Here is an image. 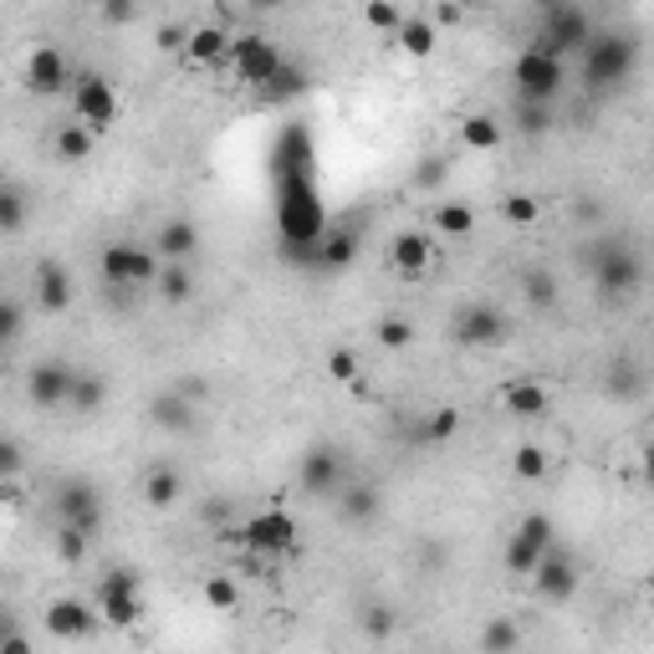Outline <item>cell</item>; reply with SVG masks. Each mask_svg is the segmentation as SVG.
Instances as JSON below:
<instances>
[{
    "label": "cell",
    "mask_w": 654,
    "mask_h": 654,
    "mask_svg": "<svg viewBox=\"0 0 654 654\" xmlns=\"http://www.w3.org/2000/svg\"><path fill=\"white\" fill-rule=\"evenodd\" d=\"M501 215L511 225H537V215H542V200H537V194H506Z\"/></svg>",
    "instance_id": "44"
},
{
    "label": "cell",
    "mask_w": 654,
    "mask_h": 654,
    "mask_svg": "<svg viewBox=\"0 0 654 654\" xmlns=\"http://www.w3.org/2000/svg\"><path fill=\"white\" fill-rule=\"evenodd\" d=\"M42 624L52 640L77 644V640H92V634L103 629V613H98V604H82V598H52L42 613Z\"/></svg>",
    "instance_id": "11"
},
{
    "label": "cell",
    "mask_w": 654,
    "mask_h": 654,
    "mask_svg": "<svg viewBox=\"0 0 654 654\" xmlns=\"http://www.w3.org/2000/svg\"><path fill=\"white\" fill-rule=\"evenodd\" d=\"M138 496H144V506H154V511H169V506L184 496V476H179L174 465H149L144 481H138Z\"/></svg>",
    "instance_id": "21"
},
{
    "label": "cell",
    "mask_w": 654,
    "mask_h": 654,
    "mask_svg": "<svg viewBox=\"0 0 654 654\" xmlns=\"http://www.w3.org/2000/svg\"><path fill=\"white\" fill-rule=\"evenodd\" d=\"M511 476L517 481H548V450L542 446H532V440H527V446H517L511 450Z\"/></svg>",
    "instance_id": "36"
},
{
    "label": "cell",
    "mask_w": 654,
    "mask_h": 654,
    "mask_svg": "<svg viewBox=\"0 0 654 654\" xmlns=\"http://www.w3.org/2000/svg\"><path fill=\"white\" fill-rule=\"evenodd\" d=\"M297 481L307 496H332L338 501L342 490V450L338 446H307L297 465Z\"/></svg>",
    "instance_id": "13"
},
{
    "label": "cell",
    "mask_w": 654,
    "mask_h": 654,
    "mask_svg": "<svg viewBox=\"0 0 654 654\" xmlns=\"http://www.w3.org/2000/svg\"><path fill=\"white\" fill-rule=\"evenodd\" d=\"M588 261H594V286H598V297L604 302H624V297L640 292L644 267L624 240H598V251L588 256Z\"/></svg>",
    "instance_id": "3"
},
{
    "label": "cell",
    "mask_w": 654,
    "mask_h": 654,
    "mask_svg": "<svg viewBox=\"0 0 654 654\" xmlns=\"http://www.w3.org/2000/svg\"><path fill=\"white\" fill-rule=\"evenodd\" d=\"M501 123L490 119V113H465L461 119V144L471 154H490V149H501Z\"/></svg>",
    "instance_id": "28"
},
{
    "label": "cell",
    "mask_w": 654,
    "mask_h": 654,
    "mask_svg": "<svg viewBox=\"0 0 654 654\" xmlns=\"http://www.w3.org/2000/svg\"><path fill=\"white\" fill-rule=\"evenodd\" d=\"M230 42H236V36L210 21V26H194L190 52H184V57H190L194 67H221V61H230Z\"/></svg>",
    "instance_id": "23"
},
{
    "label": "cell",
    "mask_w": 654,
    "mask_h": 654,
    "mask_svg": "<svg viewBox=\"0 0 654 654\" xmlns=\"http://www.w3.org/2000/svg\"><path fill=\"white\" fill-rule=\"evenodd\" d=\"M358 373H363V363H358L353 348H327V379H338V384H358Z\"/></svg>",
    "instance_id": "43"
},
{
    "label": "cell",
    "mask_w": 654,
    "mask_h": 654,
    "mask_svg": "<svg viewBox=\"0 0 654 654\" xmlns=\"http://www.w3.org/2000/svg\"><path fill=\"white\" fill-rule=\"evenodd\" d=\"M404 21H409V15H404L399 5H388V0H369V5H363V26H373V31H394V36H399Z\"/></svg>",
    "instance_id": "41"
},
{
    "label": "cell",
    "mask_w": 654,
    "mask_h": 654,
    "mask_svg": "<svg viewBox=\"0 0 654 654\" xmlns=\"http://www.w3.org/2000/svg\"><path fill=\"white\" fill-rule=\"evenodd\" d=\"M594 15L583 11V5H548L542 11V36H537V46L542 52H552V57H573V52H588V42H594Z\"/></svg>",
    "instance_id": "5"
},
{
    "label": "cell",
    "mask_w": 654,
    "mask_h": 654,
    "mask_svg": "<svg viewBox=\"0 0 654 654\" xmlns=\"http://www.w3.org/2000/svg\"><path fill=\"white\" fill-rule=\"evenodd\" d=\"M0 471H5V481H15V471H21V446H0Z\"/></svg>",
    "instance_id": "53"
},
{
    "label": "cell",
    "mask_w": 654,
    "mask_h": 654,
    "mask_svg": "<svg viewBox=\"0 0 654 654\" xmlns=\"http://www.w3.org/2000/svg\"><path fill=\"white\" fill-rule=\"evenodd\" d=\"M154 251H159V261L190 267V256L200 251V230H194V221H164L159 236H154Z\"/></svg>",
    "instance_id": "20"
},
{
    "label": "cell",
    "mask_w": 654,
    "mask_h": 654,
    "mask_svg": "<svg viewBox=\"0 0 654 654\" xmlns=\"http://www.w3.org/2000/svg\"><path fill=\"white\" fill-rule=\"evenodd\" d=\"M72 119L82 123V128H92V134H108V128H113V119H119V92H113V82H108L103 72H82L72 82Z\"/></svg>",
    "instance_id": "10"
},
{
    "label": "cell",
    "mask_w": 654,
    "mask_h": 654,
    "mask_svg": "<svg viewBox=\"0 0 654 654\" xmlns=\"http://www.w3.org/2000/svg\"><path fill=\"white\" fill-rule=\"evenodd\" d=\"M353 256H358V230L353 225H327L323 240L313 246V261L317 267H327V271H342Z\"/></svg>",
    "instance_id": "22"
},
{
    "label": "cell",
    "mask_w": 654,
    "mask_h": 654,
    "mask_svg": "<svg viewBox=\"0 0 654 654\" xmlns=\"http://www.w3.org/2000/svg\"><path fill=\"white\" fill-rule=\"evenodd\" d=\"M98 613H103L108 629H134L144 619V604H138V573L134 567H113L103 583H98Z\"/></svg>",
    "instance_id": "9"
},
{
    "label": "cell",
    "mask_w": 654,
    "mask_h": 654,
    "mask_svg": "<svg viewBox=\"0 0 654 654\" xmlns=\"http://www.w3.org/2000/svg\"><path fill=\"white\" fill-rule=\"evenodd\" d=\"M88 548H92L88 532H77V527H57V557H61V563H82Z\"/></svg>",
    "instance_id": "45"
},
{
    "label": "cell",
    "mask_w": 654,
    "mask_h": 654,
    "mask_svg": "<svg viewBox=\"0 0 654 654\" xmlns=\"http://www.w3.org/2000/svg\"><path fill=\"white\" fill-rule=\"evenodd\" d=\"M36 302H42V313H67L72 307V277L61 261H36Z\"/></svg>",
    "instance_id": "19"
},
{
    "label": "cell",
    "mask_w": 654,
    "mask_h": 654,
    "mask_svg": "<svg viewBox=\"0 0 654 654\" xmlns=\"http://www.w3.org/2000/svg\"><path fill=\"white\" fill-rule=\"evenodd\" d=\"M230 67H236V82H246V88H271L286 61L277 52V42H267L261 31H240L230 42Z\"/></svg>",
    "instance_id": "7"
},
{
    "label": "cell",
    "mask_w": 654,
    "mask_h": 654,
    "mask_svg": "<svg viewBox=\"0 0 654 654\" xmlns=\"http://www.w3.org/2000/svg\"><path fill=\"white\" fill-rule=\"evenodd\" d=\"M455 430H461V409L440 404V409H430V415H425V425H419V440H425V446H446V440H455Z\"/></svg>",
    "instance_id": "34"
},
{
    "label": "cell",
    "mask_w": 654,
    "mask_h": 654,
    "mask_svg": "<svg viewBox=\"0 0 654 654\" xmlns=\"http://www.w3.org/2000/svg\"><path fill=\"white\" fill-rule=\"evenodd\" d=\"M21 225H26V194L15 190V184H5V190H0V230L15 236Z\"/></svg>",
    "instance_id": "42"
},
{
    "label": "cell",
    "mask_w": 654,
    "mask_h": 654,
    "mask_svg": "<svg viewBox=\"0 0 654 654\" xmlns=\"http://www.w3.org/2000/svg\"><path fill=\"white\" fill-rule=\"evenodd\" d=\"M446 557H450V552H446V542H425V567H430V573H435V567H440V563H446Z\"/></svg>",
    "instance_id": "55"
},
{
    "label": "cell",
    "mask_w": 654,
    "mask_h": 654,
    "mask_svg": "<svg viewBox=\"0 0 654 654\" xmlns=\"http://www.w3.org/2000/svg\"><path fill=\"white\" fill-rule=\"evenodd\" d=\"M0 654H36V650H31V640L21 634V629H5V640H0Z\"/></svg>",
    "instance_id": "52"
},
{
    "label": "cell",
    "mask_w": 654,
    "mask_h": 654,
    "mask_svg": "<svg viewBox=\"0 0 654 654\" xmlns=\"http://www.w3.org/2000/svg\"><path fill=\"white\" fill-rule=\"evenodd\" d=\"M26 82L31 92H42V98H57V92H67V82H77L72 67H67V57H61L57 46H36L26 61Z\"/></svg>",
    "instance_id": "17"
},
{
    "label": "cell",
    "mask_w": 654,
    "mask_h": 654,
    "mask_svg": "<svg viewBox=\"0 0 654 654\" xmlns=\"http://www.w3.org/2000/svg\"><path fill=\"white\" fill-rule=\"evenodd\" d=\"M461 21H465V11H461V5H450V0H440V5L430 11V26L435 31H440V26H461Z\"/></svg>",
    "instance_id": "49"
},
{
    "label": "cell",
    "mask_w": 654,
    "mask_h": 654,
    "mask_svg": "<svg viewBox=\"0 0 654 654\" xmlns=\"http://www.w3.org/2000/svg\"><path fill=\"white\" fill-rule=\"evenodd\" d=\"M225 542H240L251 557H282L297 542V521L292 511H256L240 527H225Z\"/></svg>",
    "instance_id": "4"
},
{
    "label": "cell",
    "mask_w": 654,
    "mask_h": 654,
    "mask_svg": "<svg viewBox=\"0 0 654 654\" xmlns=\"http://www.w3.org/2000/svg\"><path fill=\"white\" fill-rule=\"evenodd\" d=\"M200 594H205V609H215V613H236V604H240V588L230 573H210Z\"/></svg>",
    "instance_id": "37"
},
{
    "label": "cell",
    "mask_w": 654,
    "mask_h": 654,
    "mask_svg": "<svg viewBox=\"0 0 654 654\" xmlns=\"http://www.w3.org/2000/svg\"><path fill=\"white\" fill-rule=\"evenodd\" d=\"M548 548H552V517L548 511L521 517L511 542H506V573H511V578H532L537 567H542V557H548Z\"/></svg>",
    "instance_id": "8"
},
{
    "label": "cell",
    "mask_w": 654,
    "mask_h": 654,
    "mask_svg": "<svg viewBox=\"0 0 654 654\" xmlns=\"http://www.w3.org/2000/svg\"><path fill=\"white\" fill-rule=\"evenodd\" d=\"M388 261H394L399 277L419 282V277L430 271V261H435V240L425 236V230H399V236L388 240Z\"/></svg>",
    "instance_id": "18"
},
{
    "label": "cell",
    "mask_w": 654,
    "mask_h": 654,
    "mask_svg": "<svg viewBox=\"0 0 654 654\" xmlns=\"http://www.w3.org/2000/svg\"><path fill=\"white\" fill-rule=\"evenodd\" d=\"M77 409V415H98L108 404V384L98 379V373H77V384H72V399H67Z\"/></svg>",
    "instance_id": "35"
},
{
    "label": "cell",
    "mask_w": 654,
    "mask_h": 654,
    "mask_svg": "<svg viewBox=\"0 0 654 654\" xmlns=\"http://www.w3.org/2000/svg\"><path fill=\"white\" fill-rule=\"evenodd\" d=\"M435 42H440V31L430 26V15H409L404 21V31H399V46L409 52L415 61H425V57H435Z\"/></svg>",
    "instance_id": "32"
},
{
    "label": "cell",
    "mask_w": 654,
    "mask_h": 654,
    "mask_svg": "<svg viewBox=\"0 0 654 654\" xmlns=\"http://www.w3.org/2000/svg\"><path fill=\"white\" fill-rule=\"evenodd\" d=\"M634 42L629 36H619V31H609V36H594L588 42V52H583V88L588 92H609L619 88V82H629V72H634Z\"/></svg>",
    "instance_id": "2"
},
{
    "label": "cell",
    "mask_w": 654,
    "mask_h": 654,
    "mask_svg": "<svg viewBox=\"0 0 654 654\" xmlns=\"http://www.w3.org/2000/svg\"><path fill=\"white\" fill-rule=\"evenodd\" d=\"M644 476L654 481V440H650V446H644Z\"/></svg>",
    "instance_id": "57"
},
{
    "label": "cell",
    "mask_w": 654,
    "mask_h": 654,
    "mask_svg": "<svg viewBox=\"0 0 654 654\" xmlns=\"http://www.w3.org/2000/svg\"><path fill=\"white\" fill-rule=\"evenodd\" d=\"M98 271H103L108 286H159V251L149 246H128V240H113L98 251Z\"/></svg>",
    "instance_id": "6"
},
{
    "label": "cell",
    "mask_w": 654,
    "mask_h": 654,
    "mask_svg": "<svg viewBox=\"0 0 654 654\" xmlns=\"http://www.w3.org/2000/svg\"><path fill=\"white\" fill-rule=\"evenodd\" d=\"M379 486H363V481H353V486H342L338 490V511L342 521H358V527H369L373 517H379Z\"/></svg>",
    "instance_id": "27"
},
{
    "label": "cell",
    "mask_w": 654,
    "mask_h": 654,
    "mask_svg": "<svg viewBox=\"0 0 654 654\" xmlns=\"http://www.w3.org/2000/svg\"><path fill=\"white\" fill-rule=\"evenodd\" d=\"M511 82H517V103H537L548 108L557 92H563L567 82V61L552 57V52H542V46H527L517 61H511Z\"/></svg>",
    "instance_id": "1"
},
{
    "label": "cell",
    "mask_w": 654,
    "mask_h": 654,
    "mask_svg": "<svg viewBox=\"0 0 654 654\" xmlns=\"http://www.w3.org/2000/svg\"><path fill=\"white\" fill-rule=\"evenodd\" d=\"M205 517H210V521H215V527H221V532H225V517H230V501H210V506H205Z\"/></svg>",
    "instance_id": "56"
},
{
    "label": "cell",
    "mask_w": 654,
    "mask_h": 654,
    "mask_svg": "<svg viewBox=\"0 0 654 654\" xmlns=\"http://www.w3.org/2000/svg\"><path fill=\"white\" fill-rule=\"evenodd\" d=\"M0 338H5V342L21 338V302H15V297L0 302Z\"/></svg>",
    "instance_id": "48"
},
{
    "label": "cell",
    "mask_w": 654,
    "mask_h": 654,
    "mask_svg": "<svg viewBox=\"0 0 654 654\" xmlns=\"http://www.w3.org/2000/svg\"><path fill=\"white\" fill-rule=\"evenodd\" d=\"M373 338H379V348H388V353H404V348L415 342V323H409V317H399V313H388V317H379Z\"/></svg>",
    "instance_id": "38"
},
{
    "label": "cell",
    "mask_w": 654,
    "mask_h": 654,
    "mask_svg": "<svg viewBox=\"0 0 654 654\" xmlns=\"http://www.w3.org/2000/svg\"><path fill=\"white\" fill-rule=\"evenodd\" d=\"M103 21H113V26H128V21H138V5H103Z\"/></svg>",
    "instance_id": "54"
},
{
    "label": "cell",
    "mask_w": 654,
    "mask_h": 654,
    "mask_svg": "<svg viewBox=\"0 0 654 654\" xmlns=\"http://www.w3.org/2000/svg\"><path fill=\"white\" fill-rule=\"evenodd\" d=\"M297 88H302V72H297V67H282V77H277L267 92H271V98H292Z\"/></svg>",
    "instance_id": "50"
},
{
    "label": "cell",
    "mask_w": 654,
    "mask_h": 654,
    "mask_svg": "<svg viewBox=\"0 0 654 654\" xmlns=\"http://www.w3.org/2000/svg\"><path fill=\"white\" fill-rule=\"evenodd\" d=\"M517 644H521V629H517V619H506V613H496V619L481 629V650L486 654H517Z\"/></svg>",
    "instance_id": "33"
},
{
    "label": "cell",
    "mask_w": 654,
    "mask_h": 654,
    "mask_svg": "<svg viewBox=\"0 0 654 654\" xmlns=\"http://www.w3.org/2000/svg\"><path fill=\"white\" fill-rule=\"evenodd\" d=\"M190 36H194V26H179V21H169V26H159V52H169V57H184V52H190Z\"/></svg>",
    "instance_id": "46"
},
{
    "label": "cell",
    "mask_w": 654,
    "mask_h": 654,
    "mask_svg": "<svg viewBox=\"0 0 654 654\" xmlns=\"http://www.w3.org/2000/svg\"><path fill=\"white\" fill-rule=\"evenodd\" d=\"M57 521L98 537V527H103V496H98V486L92 481H67L57 490Z\"/></svg>",
    "instance_id": "12"
},
{
    "label": "cell",
    "mask_w": 654,
    "mask_h": 654,
    "mask_svg": "<svg viewBox=\"0 0 654 654\" xmlns=\"http://www.w3.org/2000/svg\"><path fill=\"white\" fill-rule=\"evenodd\" d=\"M455 342H465V348H490V342L506 338V317L490 307V302H471V307H461L455 313Z\"/></svg>",
    "instance_id": "16"
},
{
    "label": "cell",
    "mask_w": 654,
    "mask_h": 654,
    "mask_svg": "<svg viewBox=\"0 0 654 654\" xmlns=\"http://www.w3.org/2000/svg\"><path fill=\"white\" fill-rule=\"evenodd\" d=\"M194 409H200V404H190L184 394H174V388H169V394H159V399L149 404V419L159 425V430H169V435H190L194 419H200Z\"/></svg>",
    "instance_id": "25"
},
{
    "label": "cell",
    "mask_w": 654,
    "mask_h": 654,
    "mask_svg": "<svg viewBox=\"0 0 654 654\" xmlns=\"http://www.w3.org/2000/svg\"><path fill=\"white\" fill-rule=\"evenodd\" d=\"M169 307H184V302L194 297V271L190 267H179V261H164V271H159V286H154Z\"/></svg>",
    "instance_id": "31"
},
{
    "label": "cell",
    "mask_w": 654,
    "mask_h": 654,
    "mask_svg": "<svg viewBox=\"0 0 654 654\" xmlns=\"http://www.w3.org/2000/svg\"><path fill=\"white\" fill-rule=\"evenodd\" d=\"M532 588H537V598H548V604H567V598L578 594V563L552 542L548 557H542V567L532 573Z\"/></svg>",
    "instance_id": "14"
},
{
    "label": "cell",
    "mask_w": 654,
    "mask_h": 654,
    "mask_svg": "<svg viewBox=\"0 0 654 654\" xmlns=\"http://www.w3.org/2000/svg\"><path fill=\"white\" fill-rule=\"evenodd\" d=\"M72 384H77V373L67 363H57V358H46V363H36L26 373V394L36 409H61V404L72 399Z\"/></svg>",
    "instance_id": "15"
},
{
    "label": "cell",
    "mask_w": 654,
    "mask_h": 654,
    "mask_svg": "<svg viewBox=\"0 0 654 654\" xmlns=\"http://www.w3.org/2000/svg\"><path fill=\"white\" fill-rule=\"evenodd\" d=\"M521 297H527V307H532V313H548V307H557V277H552L548 267L521 271Z\"/></svg>",
    "instance_id": "30"
},
{
    "label": "cell",
    "mask_w": 654,
    "mask_h": 654,
    "mask_svg": "<svg viewBox=\"0 0 654 654\" xmlns=\"http://www.w3.org/2000/svg\"><path fill=\"white\" fill-rule=\"evenodd\" d=\"M501 409L511 419H542L548 415V388L537 384V379H517V384L501 388Z\"/></svg>",
    "instance_id": "24"
},
{
    "label": "cell",
    "mask_w": 654,
    "mask_h": 654,
    "mask_svg": "<svg viewBox=\"0 0 654 654\" xmlns=\"http://www.w3.org/2000/svg\"><path fill=\"white\" fill-rule=\"evenodd\" d=\"M174 394H184L190 404H205V399H210V384H205V379H179Z\"/></svg>",
    "instance_id": "51"
},
{
    "label": "cell",
    "mask_w": 654,
    "mask_h": 654,
    "mask_svg": "<svg viewBox=\"0 0 654 654\" xmlns=\"http://www.w3.org/2000/svg\"><path fill=\"white\" fill-rule=\"evenodd\" d=\"M517 119H521V134H548L552 128L548 108H537V103H517Z\"/></svg>",
    "instance_id": "47"
},
{
    "label": "cell",
    "mask_w": 654,
    "mask_h": 654,
    "mask_svg": "<svg viewBox=\"0 0 654 654\" xmlns=\"http://www.w3.org/2000/svg\"><path fill=\"white\" fill-rule=\"evenodd\" d=\"M604 388H609L613 399H634L644 388V373L640 363H629V358H619V363H609V379H604Z\"/></svg>",
    "instance_id": "39"
},
{
    "label": "cell",
    "mask_w": 654,
    "mask_h": 654,
    "mask_svg": "<svg viewBox=\"0 0 654 654\" xmlns=\"http://www.w3.org/2000/svg\"><path fill=\"white\" fill-rule=\"evenodd\" d=\"M358 629H363L369 640H388V634L399 629V613L388 609V604H363V609H358Z\"/></svg>",
    "instance_id": "40"
},
{
    "label": "cell",
    "mask_w": 654,
    "mask_h": 654,
    "mask_svg": "<svg viewBox=\"0 0 654 654\" xmlns=\"http://www.w3.org/2000/svg\"><path fill=\"white\" fill-rule=\"evenodd\" d=\"M92 144H98V134L92 128H82V123H61L57 134H52V154H57L61 164H88L92 159Z\"/></svg>",
    "instance_id": "26"
},
{
    "label": "cell",
    "mask_w": 654,
    "mask_h": 654,
    "mask_svg": "<svg viewBox=\"0 0 654 654\" xmlns=\"http://www.w3.org/2000/svg\"><path fill=\"white\" fill-rule=\"evenodd\" d=\"M435 230L450 240H465L476 230V210L465 205V200H440V205H435Z\"/></svg>",
    "instance_id": "29"
}]
</instances>
